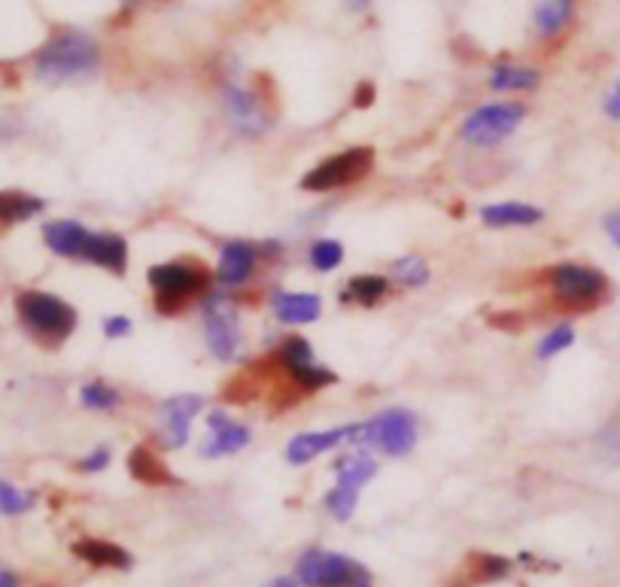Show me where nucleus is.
<instances>
[{"label":"nucleus","mask_w":620,"mask_h":587,"mask_svg":"<svg viewBox=\"0 0 620 587\" xmlns=\"http://www.w3.org/2000/svg\"><path fill=\"white\" fill-rule=\"evenodd\" d=\"M368 3H371V0H347V7H350V10H365Z\"/></svg>","instance_id":"a19ab883"},{"label":"nucleus","mask_w":620,"mask_h":587,"mask_svg":"<svg viewBox=\"0 0 620 587\" xmlns=\"http://www.w3.org/2000/svg\"><path fill=\"white\" fill-rule=\"evenodd\" d=\"M350 587H371V585H368V578H362V581H356V585H350Z\"/></svg>","instance_id":"79ce46f5"},{"label":"nucleus","mask_w":620,"mask_h":587,"mask_svg":"<svg viewBox=\"0 0 620 587\" xmlns=\"http://www.w3.org/2000/svg\"><path fill=\"white\" fill-rule=\"evenodd\" d=\"M371 165H375V153L368 147L347 149V153H340V156L319 161L311 174H304L302 186L307 192L340 189V186H350L356 184L359 177H365V174L371 171Z\"/></svg>","instance_id":"0eeeda50"},{"label":"nucleus","mask_w":620,"mask_h":587,"mask_svg":"<svg viewBox=\"0 0 620 587\" xmlns=\"http://www.w3.org/2000/svg\"><path fill=\"white\" fill-rule=\"evenodd\" d=\"M606 229H608V234H611V241L620 247V213H611V217H608Z\"/></svg>","instance_id":"4c0bfd02"},{"label":"nucleus","mask_w":620,"mask_h":587,"mask_svg":"<svg viewBox=\"0 0 620 587\" xmlns=\"http://www.w3.org/2000/svg\"><path fill=\"white\" fill-rule=\"evenodd\" d=\"M0 587H22L19 575L10 573V569H0Z\"/></svg>","instance_id":"58836bf2"},{"label":"nucleus","mask_w":620,"mask_h":587,"mask_svg":"<svg viewBox=\"0 0 620 587\" xmlns=\"http://www.w3.org/2000/svg\"><path fill=\"white\" fill-rule=\"evenodd\" d=\"M356 427H338V429H323V432H302V436H295L290 441V448H286V460L292 465H304L316 460L319 453L332 451V448H338L340 441H350Z\"/></svg>","instance_id":"4468645a"},{"label":"nucleus","mask_w":620,"mask_h":587,"mask_svg":"<svg viewBox=\"0 0 620 587\" xmlns=\"http://www.w3.org/2000/svg\"><path fill=\"white\" fill-rule=\"evenodd\" d=\"M511 569V563L505 557H493V554H484L481 557V578L486 581H496V578H505Z\"/></svg>","instance_id":"473e14b6"},{"label":"nucleus","mask_w":620,"mask_h":587,"mask_svg":"<svg viewBox=\"0 0 620 587\" xmlns=\"http://www.w3.org/2000/svg\"><path fill=\"white\" fill-rule=\"evenodd\" d=\"M36 496L31 490H22L10 484V481H0V514L3 517H15V514H24L34 509Z\"/></svg>","instance_id":"bb28decb"},{"label":"nucleus","mask_w":620,"mask_h":587,"mask_svg":"<svg viewBox=\"0 0 620 587\" xmlns=\"http://www.w3.org/2000/svg\"><path fill=\"white\" fill-rule=\"evenodd\" d=\"M599 448L611 457V460H620V423L608 427L602 436H599Z\"/></svg>","instance_id":"72a5a7b5"},{"label":"nucleus","mask_w":620,"mask_h":587,"mask_svg":"<svg viewBox=\"0 0 620 587\" xmlns=\"http://www.w3.org/2000/svg\"><path fill=\"white\" fill-rule=\"evenodd\" d=\"M104 332H107V338H125V335H132V319L107 317L104 319Z\"/></svg>","instance_id":"c9c22d12"},{"label":"nucleus","mask_w":620,"mask_h":587,"mask_svg":"<svg viewBox=\"0 0 620 587\" xmlns=\"http://www.w3.org/2000/svg\"><path fill=\"white\" fill-rule=\"evenodd\" d=\"M15 311H19L24 329L34 332L36 338H46V342H64L76 329V311L52 293L28 290L15 298Z\"/></svg>","instance_id":"f03ea898"},{"label":"nucleus","mask_w":620,"mask_h":587,"mask_svg":"<svg viewBox=\"0 0 620 587\" xmlns=\"http://www.w3.org/2000/svg\"><path fill=\"white\" fill-rule=\"evenodd\" d=\"M545 210L533 208V205H521V201H505V205H490L481 210V220L493 229H508V226H535L542 222Z\"/></svg>","instance_id":"aec40b11"},{"label":"nucleus","mask_w":620,"mask_h":587,"mask_svg":"<svg viewBox=\"0 0 620 587\" xmlns=\"http://www.w3.org/2000/svg\"><path fill=\"white\" fill-rule=\"evenodd\" d=\"M265 587H304L298 578H286V575H280V578H274V581H267Z\"/></svg>","instance_id":"ea45409f"},{"label":"nucleus","mask_w":620,"mask_h":587,"mask_svg":"<svg viewBox=\"0 0 620 587\" xmlns=\"http://www.w3.org/2000/svg\"><path fill=\"white\" fill-rule=\"evenodd\" d=\"M550 286H554L559 302L575 307H587L596 305V302L606 295L608 283L596 269L566 262V265H557V269L550 271Z\"/></svg>","instance_id":"1a4fd4ad"},{"label":"nucleus","mask_w":620,"mask_h":587,"mask_svg":"<svg viewBox=\"0 0 620 587\" xmlns=\"http://www.w3.org/2000/svg\"><path fill=\"white\" fill-rule=\"evenodd\" d=\"M571 342H575V329H571V326L550 329L545 338H542V344H538V359H554V356L563 354L566 347H571Z\"/></svg>","instance_id":"2f4dec72"},{"label":"nucleus","mask_w":620,"mask_h":587,"mask_svg":"<svg viewBox=\"0 0 620 587\" xmlns=\"http://www.w3.org/2000/svg\"><path fill=\"white\" fill-rule=\"evenodd\" d=\"M575 0H538L535 3V31L542 38H554L571 22Z\"/></svg>","instance_id":"412c9836"},{"label":"nucleus","mask_w":620,"mask_h":587,"mask_svg":"<svg viewBox=\"0 0 620 587\" xmlns=\"http://www.w3.org/2000/svg\"><path fill=\"white\" fill-rule=\"evenodd\" d=\"M606 113L611 116V119H620V83L611 92H608L606 98Z\"/></svg>","instance_id":"e433bc0d"},{"label":"nucleus","mask_w":620,"mask_h":587,"mask_svg":"<svg viewBox=\"0 0 620 587\" xmlns=\"http://www.w3.org/2000/svg\"><path fill=\"white\" fill-rule=\"evenodd\" d=\"M222 104L229 113V123L246 137H259L267 128V116L262 104L250 88L243 86H225L222 88Z\"/></svg>","instance_id":"f8f14e48"},{"label":"nucleus","mask_w":620,"mask_h":587,"mask_svg":"<svg viewBox=\"0 0 620 587\" xmlns=\"http://www.w3.org/2000/svg\"><path fill=\"white\" fill-rule=\"evenodd\" d=\"M255 262H259V250L246 241H229L219 253L217 281L222 286H243L253 277Z\"/></svg>","instance_id":"ddd939ff"},{"label":"nucleus","mask_w":620,"mask_h":587,"mask_svg":"<svg viewBox=\"0 0 620 587\" xmlns=\"http://www.w3.org/2000/svg\"><path fill=\"white\" fill-rule=\"evenodd\" d=\"M250 444V429L234 423L225 411H213L210 415V439L201 448L204 457H225V453H238Z\"/></svg>","instance_id":"2eb2a0df"},{"label":"nucleus","mask_w":620,"mask_h":587,"mask_svg":"<svg viewBox=\"0 0 620 587\" xmlns=\"http://www.w3.org/2000/svg\"><path fill=\"white\" fill-rule=\"evenodd\" d=\"M149 286L158 298L161 314H177L182 302H189L207 286V271L186 262H161L149 269Z\"/></svg>","instance_id":"39448f33"},{"label":"nucleus","mask_w":620,"mask_h":587,"mask_svg":"<svg viewBox=\"0 0 620 587\" xmlns=\"http://www.w3.org/2000/svg\"><path fill=\"white\" fill-rule=\"evenodd\" d=\"M274 314L280 323L290 326H304L314 323L323 314V298L311 293H277L274 295Z\"/></svg>","instance_id":"a211bd4d"},{"label":"nucleus","mask_w":620,"mask_h":587,"mask_svg":"<svg viewBox=\"0 0 620 587\" xmlns=\"http://www.w3.org/2000/svg\"><path fill=\"white\" fill-rule=\"evenodd\" d=\"M350 441H362L368 448L389 453V457H404L417 444V417L404 408H389L375 420H368L362 427H356Z\"/></svg>","instance_id":"7ed1b4c3"},{"label":"nucleus","mask_w":620,"mask_h":587,"mask_svg":"<svg viewBox=\"0 0 620 587\" xmlns=\"http://www.w3.org/2000/svg\"><path fill=\"white\" fill-rule=\"evenodd\" d=\"M97 64H101V52L95 40L67 31L49 40L46 46L36 52L34 71L46 83H71V80L95 74Z\"/></svg>","instance_id":"f257e3e1"},{"label":"nucleus","mask_w":620,"mask_h":587,"mask_svg":"<svg viewBox=\"0 0 620 587\" xmlns=\"http://www.w3.org/2000/svg\"><path fill=\"white\" fill-rule=\"evenodd\" d=\"M201 396H174L168 402L161 405V427H158V441L174 451V448H182L186 439H189V427L192 420L201 415Z\"/></svg>","instance_id":"9b49d317"},{"label":"nucleus","mask_w":620,"mask_h":587,"mask_svg":"<svg viewBox=\"0 0 620 587\" xmlns=\"http://www.w3.org/2000/svg\"><path fill=\"white\" fill-rule=\"evenodd\" d=\"M280 359L283 366L290 368V375L295 384H302L304 390H323L328 384H335V375L328 368H319L316 354L311 344L304 338H290V342L280 347Z\"/></svg>","instance_id":"9d476101"},{"label":"nucleus","mask_w":620,"mask_h":587,"mask_svg":"<svg viewBox=\"0 0 620 587\" xmlns=\"http://www.w3.org/2000/svg\"><path fill=\"white\" fill-rule=\"evenodd\" d=\"M344 262V247L338 241H332V238H323V241H316L311 247V265L316 271H335Z\"/></svg>","instance_id":"c756f323"},{"label":"nucleus","mask_w":620,"mask_h":587,"mask_svg":"<svg viewBox=\"0 0 620 587\" xmlns=\"http://www.w3.org/2000/svg\"><path fill=\"white\" fill-rule=\"evenodd\" d=\"M392 277L401 286H423L429 281V265L420 256H404L392 262Z\"/></svg>","instance_id":"c85d7f7f"},{"label":"nucleus","mask_w":620,"mask_h":587,"mask_svg":"<svg viewBox=\"0 0 620 587\" xmlns=\"http://www.w3.org/2000/svg\"><path fill=\"white\" fill-rule=\"evenodd\" d=\"M295 578L304 587H350L368 578L362 566L335 551L311 548L295 563Z\"/></svg>","instance_id":"20e7f679"},{"label":"nucleus","mask_w":620,"mask_h":587,"mask_svg":"<svg viewBox=\"0 0 620 587\" xmlns=\"http://www.w3.org/2000/svg\"><path fill=\"white\" fill-rule=\"evenodd\" d=\"M73 554L80 560L92 563V566H101V569H132V554L122 548V545H113V542H104V538H83L73 545Z\"/></svg>","instance_id":"6ab92c4d"},{"label":"nucleus","mask_w":620,"mask_h":587,"mask_svg":"<svg viewBox=\"0 0 620 587\" xmlns=\"http://www.w3.org/2000/svg\"><path fill=\"white\" fill-rule=\"evenodd\" d=\"M356 502H359V490L340 488V484H335V488L326 493V509L335 514L338 521H347V517L356 512Z\"/></svg>","instance_id":"7c9ffc66"},{"label":"nucleus","mask_w":620,"mask_h":587,"mask_svg":"<svg viewBox=\"0 0 620 587\" xmlns=\"http://www.w3.org/2000/svg\"><path fill=\"white\" fill-rule=\"evenodd\" d=\"M204 335L210 354L219 359H231L241 347V326L238 311L225 295H210L204 302Z\"/></svg>","instance_id":"6e6552de"},{"label":"nucleus","mask_w":620,"mask_h":587,"mask_svg":"<svg viewBox=\"0 0 620 587\" xmlns=\"http://www.w3.org/2000/svg\"><path fill=\"white\" fill-rule=\"evenodd\" d=\"M389 283L377 274H362V277H353L347 283V298L359 302V305H377L383 295H387Z\"/></svg>","instance_id":"a878e982"},{"label":"nucleus","mask_w":620,"mask_h":587,"mask_svg":"<svg viewBox=\"0 0 620 587\" xmlns=\"http://www.w3.org/2000/svg\"><path fill=\"white\" fill-rule=\"evenodd\" d=\"M83 259L85 262H92V265H101V269L113 271V274H122L125 265H128V244H125L122 234H113V232L88 234V244H85Z\"/></svg>","instance_id":"dca6fc26"},{"label":"nucleus","mask_w":620,"mask_h":587,"mask_svg":"<svg viewBox=\"0 0 620 587\" xmlns=\"http://www.w3.org/2000/svg\"><path fill=\"white\" fill-rule=\"evenodd\" d=\"M109 463V451L107 448H97V451L85 453L83 460H80V469L83 472H101V469H107Z\"/></svg>","instance_id":"f704fd0d"},{"label":"nucleus","mask_w":620,"mask_h":587,"mask_svg":"<svg viewBox=\"0 0 620 587\" xmlns=\"http://www.w3.org/2000/svg\"><path fill=\"white\" fill-rule=\"evenodd\" d=\"M542 83V74L523 64H498L490 74V86L493 92H529Z\"/></svg>","instance_id":"4be33fe9"},{"label":"nucleus","mask_w":620,"mask_h":587,"mask_svg":"<svg viewBox=\"0 0 620 587\" xmlns=\"http://www.w3.org/2000/svg\"><path fill=\"white\" fill-rule=\"evenodd\" d=\"M128 469H132L134 478H140L146 484H165L170 481V472L165 469V463L153 457L146 448H134L132 457H128Z\"/></svg>","instance_id":"b1692460"},{"label":"nucleus","mask_w":620,"mask_h":587,"mask_svg":"<svg viewBox=\"0 0 620 587\" xmlns=\"http://www.w3.org/2000/svg\"><path fill=\"white\" fill-rule=\"evenodd\" d=\"M377 472V463L368 457V453H350L338 460V484L340 488L350 490H362Z\"/></svg>","instance_id":"5701e85b"},{"label":"nucleus","mask_w":620,"mask_h":587,"mask_svg":"<svg viewBox=\"0 0 620 587\" xmlns=\"http://www.w3.org/2000/svg\"><path fill=\"white\" fill-rule=\"evenodd\" d=\"M526 107L517 101H498V104H486L462 123V140L474 144V147H496L505 137L517 132L523 123Z\"/></svg>","instance_id":"423d86ee"},{"label":"nucleus","mask_w":620,"mask_h":587,"mask_svg":"<svg viewBox=\"0 0 620 587\" xmlns=\"http://www.w3.org/2000/svg\"><path fill=\"white\" fill-rule=\"evenodd\" d=\"M43 210L40 198L22 196V192H0V220L3 222H19L34 217Z\"/></svg>","instance_id":"393cba45"},{"label":"nucleus","mask_w":620,"mask_h":587,"mask_svg":"<svg viewBox=\"0 0 620 587\" xmlns=\"http://www.w3.org/2000/svg\"><path fill=\"white\" fill-rule=\"evenodd\" d=\"M88 234L80 222L73 220H59L49 222L43 229V241L52 253H59L64 259H83L85 244H88Z\"/></svg>","instance_id":"f3484780"},{"label":"nucleus","mask_w":620,"mask_h":587,"mask_svg":"<svg viewBox=\"0 0 620 587\" xmlns=\"http://www.w3.org/2000/svg\"><path fill=\"white\" fill-rule=\"evenodd\" d=\"M119 392L113 390L109 384H104V380H92V384H85L83 390H80V402L85 408H92V411H113L119 405Z\"/></svg>","instance_id":"cd10ccee"}]
</instances>
